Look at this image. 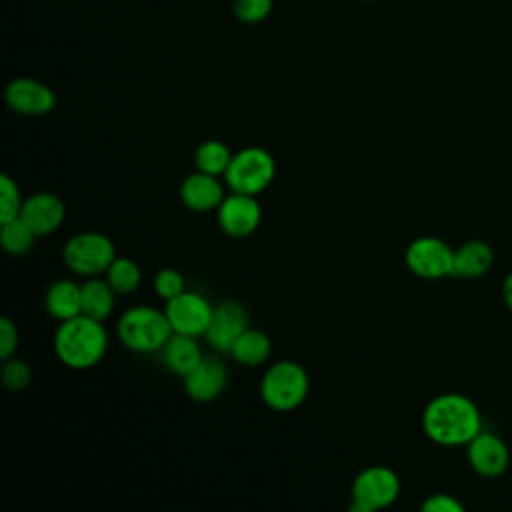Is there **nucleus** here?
<instances>
[{"label":"nucleus","mask_w":512,"mask_h":512,"mask_svg":"<svg viewBox=\"0 0 512 512\" xmlns=\"http://www.w3.org/2000/svg\"><path fill=\"white\" fill-rule=\"evenodd\" d=\"M422 428L440 446H466L482 430V416L472 398L446 392L428 402L422 414Z\"/></svg>","instance_id":"f257e3e1"},{"label":"nucleus","mask_w":512,"mask_h":512,"mask_svg":"<svg viewBox=\"0 0 512 512\" xmlns=\"http://www.w3.org/2000/svg\"><path fill=\"white\" fill-rule=\"evenodd\" d=\"M108 336L102 320L78 314L62 320L54 334V352L58 360L74 370H86L98 364L106 352Z\"/></svg>","instance_id":"f03ea898"},{"label":"nucleus","mask_w":512,"mask_h":512,"mask_svg":"<svg viewBox=\"0 0 512 512\" xmlns=\"http://www.w3.org/2000/svg\"><path fill=\"white\" fill-rule=\"evenodd\" d=\"M116 332L128 350L156 352L162 350L174 330L166 312H160L152 306H134L120 316Z\"/></svg>","instance_id":"7ed1b4c3"},{"label":"nucleus","mask_w":512,"mask_h":512,"mask_svg":"<svg viewBox=\"0 0 512 512\" xmlns=\"http://www.w3.org/2000/svg\"><path fill=\"white\" fill-rule=\"evenodd\" d=\"M308 388L310 380L306 370L292 360H282L264 372L260 394L266 406L278 412H288L306 400Z\"/></svg>","instance_id":"20e7f679"},{"label":"nucleus","mask_w":512,"mask_h":512,"mask_svg":"<svg viewBox=\"0 0 512 512\" xmlns=\"http://www.w3.org/2000/svg\"><path fill=\"white\" fill-rule=\"evenodd\" d=\"M276 176V162L272 154L258 146H248L236 152L224 174V180L232 192L258 196L264 192Z\"/></svg>","instance_id":"39448f33"},{"label":"nucleus","mask_w":512,"mask_h":512,"mask_svg":"<svg viewBox=\"0 0 512 512\" xmlns=\"http://www.w3.org/2000/svg\"><path fill=\"white\" fill-rule=\"evenodd\" d=\"M62 258L72 272L92 278L108 270L116 258V248L100 232H80L66 242Z\"/></svg>","instance_id":"423d86ee"},{"label":"nucleus","mask_w":512,"mask_h":512,"mask_svg":"<svg viewBox=\"0 0 512 512\" xmlns=\"http://www.w3.org/2000/svg\"><path fill=\"white\" fill-rule=\"evenodd\" d=\"M400 496V478L386 466L362 470L352 484V512H374L388 508Z\"/></svg>","instance_id":"0eeeda50"},{"label":"nucleus","mask_w":512,"mask_h":512,"mask_svg":"<svg viewBox=\"0 0 512 512\" xmlns=\"http://www.w3.org/2000/svg\"><path fill=\"white\" fill-rule=\"evenodd\" d=\"M454 250L436 236H420L406 248V266L412 274L426 280L452 276Z\"/></svg>","instance_id":"6e6552de"},{"label":"nucleus","mask_w":512,"mask_h":512,"mask_svg":"<svg viewBox=\"0 0 512 512\" xmlns=\"http://www.w3.org/2000/svg\"><path fill=\"white\" fill-rule=\"evenodd\" d=\"M212 310L214 306H210V302L202 294L188 292V290L166 300V308H164L174 332L196 336V338L206 334L208 324L212 320Z\"/></svg>","instance_id":"1a4fd4ad"},{"label":"nucleus","mask_w":512,"mask_h":512,"mask_svg":"<svg viewBox=\"0 0 512 512\" xmlns=\"http://www.w3.org/2000/svg\"><path fill=\"white\" fill-rule=\"evenodd\" d=\"M466 458L470 468L482 478H498L510 464L508 444L494 432L480 430L466 444Z\"/></svg>","instance_id":"9d476101"},{"label":"nucleus","mask_w":512,"mask_h":512,"mask_svg":"<svg viewBox=\"0 0 512 512\" xmlns=\"http://www.w3.org/2000/svg\"><path fill=\"white\" fill-rule=\"evenodd\" d=\"M262 218L260 204L252 194L232 192L224 196L222 204L218 206V224L220 228L234 238L250 236Z\"/></svg>","instance_id":"9b49d317"},{"label":"nucleus","mask_w":512,"mask_h":512,"mask_svg":"<svg viewBox=\"0 0 512 512\" xmlns=\"http://www.w3.org/2000/svg\"><path fill=\"white\" fill-rule=\"evenodd\" d=\"M248 328V314L246 310L232 300L220 302L212 310V320L208 324V330L204 338L208 344L218 352H230L234 342L240 338V334Z\"/></svg>","instance_id":"f8f14e48"},{"label":"nucleus","mask_w":512,"mask_h":512,"mask_svg":"<svg viewBox=\"0 0 512 512\" xmlns=\"http://www.w3.org/2000/svg\"><path fill=\"white\" fill-rule=\"evenodd\" d=\"M6 104L26 116L48 114L56 106V96L52 88L34 78H16L6 86Z\"/></svg>","instance_id":"ddd939ff"},{"label":"nucleus","mask_w":512,"mask_h":512,"mask_svg":"<svg viewBox=\"0 0 512 512\" xmlns=\"http://www.w3.org/2000/svg\"><path fill=\"white\" fill-rule=\"evenodd\" d=\"M66 216L64 202L52 192H36L24 200L20 218L30 226L36 236L52 234L60 228Z\"/></svg>","instance_id":"4468645a"},{"label":"nucleus","mask_w":512,"mask_h":512,"mask_svg":"<svg viewBox=\"0 0 512 512\" xmlns=\"http://www.w3.org/2000/svg\"><path fill=\"white\" fill-rule=\"evenodd\" d=\"M228 372L224 364L214 358H202L194 370H190L184 376V390L192 400L198 402H210L214 400L226 386Z\"/></svg>","instance_id":"2eb2a0df"},{"label":"nucleus","mask_w":512,"mask_h":512,"mask_svg":"<svg viewBox=\"0 0 512 512\" xmlns=\"http://www.w3.org/2000/svg\"><path fill=\"white\" fill-rule=\"evenodd\" d=\"M180 198L186 208L194 212H208L218 210V206L224 200V188L214 174L206 172H194L184 178L180 186Z\"/></svg>","instance_id":"dca6fc26"},{"label":"nucleus","mask_w":512,"mask_h":512,"mask_svg":"<svg viewBox=\"0 0 512 512\" xmlns=\"http://www.w3.org/2000/svg\"><path fill=\"white\" fill-rule=\"evenodd\" d=\"M494 264V252L484 240H468L454 250L452 276L456 278H480Z\"/></svg>","instance_id":"f3484780"},{"label":"nucleus","mask_w":512,"mask_h":512,"mask_svg":"<svg viewBox=\"0 0 512 512\" xmlns=\"http://www.w3.org/2000/svg\"><path fill=\"white\" fill-rule=\"evenodd\" d=\"M160 352H162L164 366L182 378L190 370H194L198 366V362L204 358L200 352V346L196 342V336L178 334V332H172V336L166 340V344L162 346Z\"/></svg>","instance_id":"a211bd4d"},{"label":"nucleus","mask_w":512,"mask_h":512,"mask_svg":"<svg viewBox=\"0 0 512 512\" xmlns=\"http://www.w3.org/2000/svg\"><path fill=\"white\" fill-rule=\"evenodd\" d=\"M46 310L56 320H68L82 314V286L72 280H56L46 290Z\"/></svg>","instance_id":"6ab92c4d"},{"label":"nucleus","mask_w":512,"mask_h":512,"mask_svg":"<svg viewBox=\"0 0 512 512\" xmlns=\"http://www.w3.org/2000/svg\"><path fill=\"white\" fill-rule=\"evenodd\" d=\"M270 352H272L270 338L262 330H254V328H246L230 348L232 358L244 366L264 364Z\"/></svg>","instance_id":"aec40b11"},{"label":"nucleus","mask_w":512,"mask_h":512,"mask_svg":"<svg viewBox=\"0 0 512 512\" xmlns=\"http://www.w3.org/2000/svg\"><path fill=\"white\" fill-rule=\"evenodd\" d=\"M114 288L108 284V280L90 278L82 284V314L106 320L114 310Z\"/></svg>","instance_id":"412c9836"},{"label":"nucleus","mask_w":512,"mask_h":512,"mask_svg":"<svg viewBox=\"0 0 512 512\" xmlns=\"http://www.w3.org/2000/svg\"><path fill=\"white\" fill-rule=\"evenodd\" d=\"M232 156L234 154L228 150V146L224 142L206 140L196 148L194 160H196V166L200 172L222 176V174H226Z\"/></svg>","instance_id":"4be33fe9"},{"label":"nucleus","mask_w":512,"mask_h":512,"mask_svg":"<svg viewBox=\"0 0 512 512\" xmlns=\"http://www.w3.org/2000/svg\"><path fill=\"white\" fill-rule=\"evenodd\" d=\"M36 240V234L30 230V226L18 216L10 222L0 224V244L10 254H26Z\"/></svg>","instance_id":"5701e85b"},{"label":"nucleus","mask_w":512,"mask_h":512,"mask_svg":"<svg viewBox=\"0 0 512 512\" xmlns=\"http://www.w3.org/2000/svg\"><path fill=\"white\" fill-rule=\"evenodd\" d=\"M108 284L114 288L116 294H132L142 280L140 268L130 258H114V262L104 272Z\"/></svg>","instance_id":"b1692460"},{"label":"nucleus","mask_w":512,"mask_h":512,"mask_svg":"<svg viewBox=\"0 0 512 512\" xmlns=\"http://www.w3.org/2000/svg\"><path fill=\"white\" fill-rule=\"evenodd\" d=\"M22 204L24 200L20 198L18 184L8 174H2L0 176V224L18 218Z\"/></svg>","instance_id":"393cba45"},{"label":"nucleus","mask_w":512,"mask_h":512,"mask_svg":"<svg viewBox=\"0 0 512 512\" xmlns=\"http://www.w3.org/2000/svg\"><path fill=\"white\" fill-rule=\"evenodd\" d=\"M274 0H234V16L244 24H258L272 12Z\"/></svg>","instance_id":"a878e982"},{"label":"nucleus","mask_w":512,"mask_h":512,"mask_svg":"<svg viewBox=\"0 0 512 512\" xmlns=\"http://www.w3.org/2000/svg\"><path fill=\"white\" fill-rule=\"evenodd\" d=\"M32 372L30 366L24 360L18 358H6L2 366V382L8 390H24L30 384Z\"/></svg>","instance_id":"bb28decb"},{"label":"nucleus","mask_w":512,"mask_h":512,"mask_svg":"<svg viewBox=\"0 0 512 512\" xmlns=\"http://www.w3.org/2000/svg\"><path fill=\"white\" fill-rule=\"evenodd\" d=\"M154 292L164 298V300H170L178 294L184 292V278L178 270L174 268H162L156 272L154 276Z\"/></svg>","instance_id":"cd10ccee"},{"label":"nucleus","mask_w":512,"mask_h":512,"mask_svg":"<svg viewBox=\"0 0 512 512\" xmlns=\"http://www.w3.org/2000/svg\"><path fill=\"white\" fill-rule=\"evenodd\" d=\"M18 348V330L10 318H0V358L6 360Z\"/></svg>","instance_id":"c85d7f7f"},{"label":"nucleus","mask_w":512,"mask_h":512,"mask_svg":"<svg viewBox=\"0 0 512 512\" xmlns=\"http://www.w3.org/2000/svg\"><path fill=\"white\" fill-rule=\"evenodd\" d=\"M424 512H464V506L450 494H432L422 502Z\"/></svg>","instance_id":"c756f323"},{"label":"nucleus","mask_w":512,"mask_h":512,"mask_svg":"<svg viewBox=\"0 0 512 512\" xmlns=\"http://www.w3.org/2000/svg\"><path fill=\"white\" fill-rule=\"evenodd\" d=\"M502 298L506 308L512 312V270L506 274L504 282H502Z\"/></svg>","instance_id":"7c9ffc66"}]
</instances>
